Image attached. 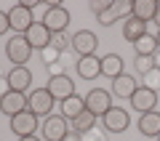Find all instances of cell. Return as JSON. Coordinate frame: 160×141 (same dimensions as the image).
I'll use <instances>...</instances> for the list:
<instances>
[{"mask_svg":"<svg viewBox=\"0 0 160 141\" xmlns=\"http://www.w3.org/2000/svg\"><path fill=\"white\" fill-rule=\"evenodd\" d=\"M96 19H99V24H102V27H112V24L118 22V16H115V11H112V6H109L107 11H102V13H99Z\"/></svg>","mask_w":160,"mask_h":141,"instance_id":"29","label":"cell"},{"mask_svg":"<svg viewBox=\"0 0 160 141\" xmlns=\"http://www.w3.org/2000/svg\"><path fill=\"white\" fill-rule=\"evenodd\" d=\"M6 56L13 67H27V61L32 59V45L24 40V35H16L6 43Z\"/></svg>","mask_w":160,"mask_h":141,"instance_id":"1","label":"cell"},{"mask_svg":"<svg viewBox=\"0 0 160 141\" xmlns=\"http://www.w3.org/2000/svg\"><path fill=\"white\" fill-rule=\"evenodd\" d=\"M51 45L56 48V51H67V48H72V35H67V32H53V35H51Z\"/></svg>","mask_w":160,"mask_h":141,"instance_id":"25","label":"cell"},{"mask_svg":"<svg viewBox=\"0 0 160 141\" xmlns=\"http://www.w3.org/2000/svg\"><path fill=\"white\" fill-rule=\"evenodd\" d=\"M0 96H3V93H0Z\"/></svg>","mask_w":160,"mask_h":141,"instance_id":"40","label":"cell"},{"mask_svg":"<svg viewBox=\"0 0 160 141\" xmlns=\"http://www.w3.org/2000/svg\"><path fill=\"white\" fill-rule=\"evenodd\" d=\"M46 90L53 96V101H64V99L75 96V83H72V77H67V75H53V77H48Z\"/></svg>","mask_w":160,"mask_h":141,"instance_id":"8","label":"cell"},{"mask_svg":"<svg viewBox=\"0 0 160 141\" xmlns=\"http://www.w3.org/2000/svg\"><path fill=\"white\" fill-rule=\"evenodd\" d=\"M131 8H133V3H128V0H112V11H115V16L118 19H123V16H131Z\"/></svg>","mask_w":160,"mask_h":141,"instance_id":"26","label":"cell"},{"mask_svg":"<svg viewBox=\"0 0 160 141\" xmlns=\"http://www.w3.org/2000/svg\"><path fill=\"white\" fill-rule=\"evenodd\" d=\"M128 101H131V107H133V112H136V114L155 112V107H158V90L139 85V88L133 90V96L128 99Z\"/></svg>","mask_w":160,"mask_h":141,"instance_id":"4","label":"cell"},{"mask_svg":"<svg viewBox=\"0 0 160 141\" xmlns=\"http://www.w3.org/2000/svg\"><path fill=\"white\" fill-rule=\"evenodd\" d=\"M67 130H69V125H67V120L62 114H48L40 123V133H43L46 141H62L67 136Z\"/></svg>","mask_w":160,"mask_h":141,"instance_id":"5","label":"cell"},{"mask_svg":"<svg viewBox=\"0 0 160 141\" xmlns=\"http://www.w3.org/2000/svg\"><path fill=\"white\" fill-rule=\"evenodd\" d=\"M59 107H62V117L64 120H75L80 112H86V101L75 93V96L64 99V101H59Z\"/></svg>","mask_w":160,"mask_h":141,"instance_id":"20","label":"cell"},{"mask_svg":"<svg viewBox=\"0 0 160 141\" xmlns=\"http://www.w3.org/2000/svg\"><path fill=\"white\" fill-rule=\"evenodd\" d=\"M43 24H46L48 29H51V35L53 32H67V27H69V11L64 6H48L46 8V13H43Z\"/></svg>","mask_w":160,"mask_h":141,"instance_id":"7","label":"cell"},{"mask_svg":"<svg viewBox=\"0 0 160 141\" xmlns=\"http://www.w3.org/2000/svg\"><path fill=\"white\" fill-rule=\"evenodd\" d=\"M102 125L107 133H123V130L131 125V117H128V112L123 107H112L107 114L102 117Z\"/></svg>","mask_w":160,"mask_h":141,"instance_id":"9","label":"cell"},{"mask_svg":"<svg viewBox=\"0 0 160 141\" xmlns=\"http://www.w3.org/2000/svg\"><path fill=\"white\" fill-rule=\"evenodd\" d=\"M83 141H107V133L99 128H91L88 133H83Z\"/></svg>","mask_w":160,"mask_h":141,"instance_id":"30","label":"cell"},{"mask_svg":"<svg viewBox=\"0 0 160 141\" xmlns=\"http://www.w3.org/2000/svg\"><path fill=\"white\" fill-rule=\"evenodd\" d=\"M27 109L35 114V117H48L53 114V96L46 88H35L27 93Z\"/></svg>","mask_w":160,"mask_h":141,"instance_id":"2","label":"cell"},{"mask_svg":"<svg viewBox=\"0 0 160 141\" xmlns=\"http://www.w3.org/2000/svg\"><path fill=\"white\" fill-rule=\"evenodd\" d=\"M158 0H133V8H131V16L139 19V22H152L155 13H158Z\"/></svg>","mask_w":160,"mask_h":141,"instance_id":"17","label":"cell"},{"mask_svg":"<svg viewBox=\"0 0 160 141\" xmlns=\"http://www.w3.org/2000/svg\"><path fill=\"white\" fill-rule=\"evenodd\" d=\"M75 69H78L80 80H96V77H102V59L99 56H83V59H78Z\"/></svg>","mask_w":160,"mask_h":141,"instance_id":"15","label":"cell"},{"mask_svg":"<svg viewBox=\"0 0 160 141\" xmlns=\"http://www.w3.org/2000/svg\"><path fill=\"white\" fill-rule=\"evenodd\" d=\"M59 56H62V51H56L53 45H48V48H43V51H40V59H43V64H46V67L56 64V61H59Z\"/></svg>","mask_w":160,"mask_h":141,"instance_id":"27","label":"cell"},{"mask_svg":"<svg viewBox=\"0 0 160 141\" xmlns=\"http://www.w3.org/2000/svg\"><path fill=\"white\" fill-rule=\"evenodd\" d=\"M136 88H139V80L133 77V75H126V72H123L120 77L112 80V90H109V93L118 96V99H131Z\"/></svg>","mask_w":160,"mask_h":141,"instance_id":"16","label":"cell"},{"mask_svg":"<svg viewBox=\"0 0 160 141\" xmlns=\"http://www.w3.org/2000/svg\"><path fill=\"white\" fill-rule=\"evenodd\" d=\"M133 67H136V72L142 75V77H144L147 72H152V69H158L152 56H133Z\"/></svg>","mask_w":160,"mask_h":141,"instance_id":"24","label":"cell"},{"mask_svg":"<svg viewBox=\"0 0 160 141\" xmlns=\"http://www.w3.org/2000/svg\"><path fill=\"white\" fill-rule=\"evenodd\" d=\"M62 141H83V136H80V133H75V130H67V136H64Z\"/></svg>","mask_w":160,"mask_h":141,"instance_id":"34","label":"cell"},{"mask_svg":"<svg viewBox=\"0 0 160 141\" xmlns=\"http://www.w3.org/2000/svg\"><path fill=\"white\" fill-rule=\"evenodd\" d=\"M96 48H99V37L91 32V29H80V32L72 35V51L78 53V59L96 56Z\"/></svg>","mask_w":160,"mask_h":141,"instance_id":"6","label":"cell"},{"mask_svg":"<svg viewBox=\"0 0 160 141\" xmlns=\"http://www.w3.org/2000/svg\"><path fill=\"white\" fill-rule=\"evenodd\" d=\"M133 51H136V56H155L158 53V40H155V35H142V37L133 43Z\"/></svg>","mask_w":160,"mask_h":141,"instance_id":"23","label":"cell"},{"mask_svg":"<svg viewBox=\"0 0 160 141\" xmlns=\"http://www.w3.org/2000/svg\"><path fill=\"white\" fill-rule=\"evenodd\" d=\"M8 22H11V29H16L19 35H24L29 27L35 24V16H32V8L22 6V3H16V6L8 11Z\"/></svg>","mask_w":160,"mask_h":141,"instance_id":"11","label":"cell"},{"mask_svg":"<svg viewBox=\"0 0 160 141\" xmlns=\"http://www.w3.org/2000/svg\"><path fill=\"white\" fill-rule=\"evenodd\" d=\"M0 112L13 117L19 112H27V93H19V90H6L0 96Z\"/></svg>","mask_w":160,"mask_h":141,"instance_id":"10","label":"cell"},{"mask_svg":"<svg viewBox=\"0 0 160 141\" xmlns=\"http://www.w3.org/2000/svg\"><path fill=\"white\" fill-rule=\"evenodd\" d=\"M6 85H8V90L29 93V88H32V72H29L27 67H13L11 72L6 75Z\"/></svg>","mask_w":160,"mask_h":141,"instance_id":"13","label":"cell"},{"mask_svg":"<svg viewBox=\"0 0 160 141\" xmlns=\"http://www.w3.org/2000/svg\"><path fill=\"white\" fill-rule=\"evenodd\" d=\"M155 40H158V51H160V29H158V35H155Z\"/></svg>","mask_w":160,"mask_h":141,"instance_id":"38","label":"cell"},{"mask_svg":"<svg viewBox=\"0 0 160 141\" xmlns=\"http://www.w3.org/2000/svg\"><path fill=\"white\" fill-rule=\"evenodd\" d=\"M152 59H155V67H158V69H160V51H158V53H155V56H152Z\"/></svg>","mask_w":160,"mask_h":141,"instance_id":"37","label":"cell"},{"mask_svg":"<svg viewBox=\"0 0 160 141\" xmlns=\"http://www.w3.org/2000/svg\"><path fill=\"white\" fill-rule=\"evenodd\" d=\"M144 88H152V90L160 88V69H152L144 75Z\"/></svg>","mask_w":160,"mask_h":141,"instance_id":"28","label":"cell"},{"mask_svg":"<svg viewBox=\"0 0 160 141\" xmlns=\"http://www.w3.org/2000/svg\"><path fill=\"white\" fill-rule=\"evenodd\" d=\"M24 40L32 45V51H35V48H38V51H43V48H48V45H51V29H48L43 22H35L32 27L24 32Z\"/></svg>","mask_w":160,"mask_h":141,"instance_id":"14","label":"cell"},{"mask_svg":"<svg viewBox=\"0 0 160 141\" xmlns=\"http://www.w3.org/2000/svg\"><path fill=\"white\" fill-rule=\"evenodd\" d=\"M142 35H147V24L144 22H139V19H133V16H128L126 22H123V37H126L128 43H136Z\"/></svg>","mask_w":160,"mask_h":141,"instance_id":"21","label":"cell"},{"mask_svg":"<svg viewBox=\"0 0 160 141\" xmlns=\"http://www.w3.org/2000/svg\"><path fill=\"white\" fill-rule=\"evenodd\" d=\"M91 128H96V114H91L88 109H86V112H80L75 120H69V130H75V133H80V136L88 133Z\"/></svg>","mask_w":160,"mask_h":141,"instance_id":"22","label":"cell"},{"mask_svg":"<svg viewBox=\"0 0 160 141\" xmlns=\"http://www.w3.org/2000/svg\"><path fill=\"white\" fill-rule=\"evenodd\" d=\"M139 133L149 136V139H158V136H160V112L139 114Z\"/></svg>","mask_w":160,"mask_h":141,"instance_id":"18","label":"cell"},{"mask_svg":"<svg viewBox=\"0 0 160 141\" xmlns=\"http://www.w3.org/2000/svg\"><path fill=\"white\" fill-rule=\"evenodd\" d=\"M158 141H160V136H158Z\"/></svg>","mask_w":160,"mask_h":141,"instance_id":"39","label":"cell"},{"mask_svg":"<svg viewBox=\"0 0 160 141\" xmlns=\"http://www.w3.org/2000/svg\"><path fill=\"white\" fill-rule=\"evenodd\" d=\"M123 59L118 56V53H107V56H102V75L104 77H109V80H115V77H120L123 75Z\"/></svg>","mask_w":160,"mask_h":141,"instance_id":"19","label":"cell"},{"mask_svg":"<svg viewBox=\"0 0 160 141\" xmlns=\"http://www.w3.org/2000/svg\"><path fill=\"white\" fill-rule=\"evenodd\" d=\"M11 29V22H8V11H0V35H6Z\"/></svg>","mask_w":160,"mask_h":141,"instance_id":"32","label":"cell"},{"mask_svg":"<svg viewBox=\"0 0 160 141\" xmlns=\"http://www.w3.org/2000/svg\"><path fill=\"white\" fill-rule=\"evenodd\" d=\"M86 109L91 114H96V117H104V114L112 109V93L109 90H104V88H91L86 93Z\"/></svg>","mask_w":160,"mask_h":141,"instance_id":"3","label":"cell"},{"mask_svg":"<svg viewBox=\"0 0 160 141\" xmlns=\"http://www.w3.org/2000/svg\"><path fill=\"white\" fill-rule=\"evenodd\" d=\"M19 141H40L38 136H24V139H19Z\"/></svg>","mask_w":160,"mask_h":141,"instance_id":"36","label":"cell"},{"mask_svg":"<svg viewBox=\"0 0 160 141\" xmlns=\"http://www.w3.org/2000/svg\"><path fill=\"white\" fill-rule=\"evenodd\" d=\"M109 6H112V0H93V3H91L88 8H91V11L96 13V16H99V13H102V11H107Z\"/></svg>","mask_w":160,"mask_h":141,"instance_id":"31","label":"cell"},{"mask_svg":"<svg viewBox=\"0 0 160 141\" xmlns=\"http://www.w3.org/2000/svg\"><path fill=\"white\" fill-rule=\"evenodd\" d=\"M46 69H48V75H51V77H53V75H64V64H62V61L51 64V67H46Z\"/></svg>","mask_w":160,"mask_h":141,"instance_id":"33","label":"cell"},{"mask_svg":"<svg viewBox=\"0 0 160 141\" xmlns=\"http://www.w3.org/2000/svg\"><path fill=\"white\" fill-rule=\"evenodd\" d=\"M38 128H40V123H38V117H35L29 109L11 117V130L19 136V139H24V136H35V130H38Z\"/></svg>","mask_w":160,"mask_h":141,"instance_id":"12","label":"cell"},{"mask_svg":"<svg viewBox=\"0 0 160 141\" xmlns=\"http://www.w3.org/2000/svg\"><path fill=\"white\" fill-rule=\"evenodd\" d=\"M155 24H158V29H160V6H158V13H155V19H152Z\"/></svg>","mask_w":160,"mask_h":141,"instance_id":"35","label":"cell"}]
</instances>
